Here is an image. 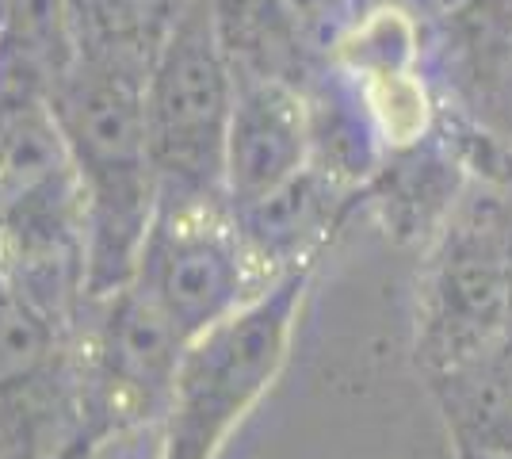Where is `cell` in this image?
Returning <instances> with one entry per match:
<instances>
[{
    "mask_svg": "<svg viewBox=\"0 0 512 459\" xmlns=\"http://www.w3.org/2000/svg\"><path fill=\"white\" fill-rule=\"evenodd\" d=\"M50 108L85 196L88 299H104L130 280L157 207L146 73L77 54L50 92Z\"/></svg>",
    "mask_w": 512,
    "mask_h": 459,
    "instance_id": "cell-1",
    "label": "cell"
},
{
    "mask_svg": "<svg viewBox=\"0 0 512 459\" xmlns=\"http://www.w3.org/2000/svg\"><path fill=\"white\" fill-rule=\"evenodd\" d=\"M0 284L58 326L88 310L85 196L46 96L0 92Z\"/></svg>",
    "mask_w": 512,
    "mask_h": 459,
    "instance_id": "cell-2",
    "label": "cell"
},
{
    "mask_svg": "<svg viewBox=\"0 0 512 459\" xmlns=\"http://www.w3.org/2000/svg\"><path fill=\"white\" fill-rule=\"evenodd\" d=\"M314 272H283L256 299L184 341L161 421V459H218L283 372Z\"/></svg>",
    "mask_w": 512,
    "mask_h": 459,
    "instance_id": "cell-3",
    "label": "cell"
},
{
    "mask_svg": "<svg viewBox=\"0 0 512 459\" xmlns=\"http://www.w3.org/2000/svg\"><path fill=\"white\" fill-rule=\"evenodd\" d=\"M512 329V184L470 180L444 230L421 249L417 333L421 375L451 372Z\"/></svg>",
    "mask_w": 512,
    "mask_h": 459,
    "instance_id": "cell-4",
    "label": "cell"
},
{
    "mask_svg": "<svg viewBox=\"0 0 512 459\" xmlns=\"http://www.w3.org/2000/svg\"><path fill=\"white\" fill-rule=\"evenodd\" d=\"M276 280L256 261L226 196L157 192L127 284L142 291L184 341H192Z\"/></svg>",
    "mask_w": 512,
    "mask_h": 459,
    "instance_id": "cell-5",
    "label": "cell"
},
{
    "mask_svg": "<svg viewBox=\"0 0 512 459\" xmlns=\"http://www.w3.org/2000/svg\"><path fill=\"white\" fill-rule=\"evenodd\" d=\"M237 77L214 27L211 0H195L146 73V134L157 192L226 196V131Z\"/></svg>",
    "mask_w": 512,
    "mask_h": 459,
    "instance_id": "cell-6",
    "label": "cell"
},
{
    "mask_svg": "<svg viewBox=\"0 0 512 459\" xmlns=\"http://www.w3.org/2000/svg\"><path fill=\"white\" fill-rule=\"evenodd\" d=\"M421 23L444 100L486 123L512 92V0H394Z\"/></svg>",
    "mask_w": 512,
    "mask_h": 459,
    "instance_id": "cell-7",
    "label": "cell"
},
{
    "mask_svg": "<svg viewBox=\"0 0 512 459\" xmlns=\"http://www.w3.org/2000/svg\"><path fill=\"white\" fill-rule=\"evenodd\" d=\"M310 165L306 88L241 77L226 131V199L249 207Z\"/></svg>",
    "mask_w": 512,
    "mask_h": 459,
    "instance_id": "cell-8",
    "label": "cell"
},
{
    "mask_svg": "<svg viewBox=\"0 0 512 459\" xmlns=\"http://www.w3.org/2000/svg\"><path fill=\"white\" fill-rule=\"evenodd\" d=\"M474 180L448 119L421 146L390 153L360 188V215L375 222L390 241L425 249L444 230L451 211Z\"/></svg>",
    "mask_w": 512,
    "mask_h": 459,
    "instance_id": "cell-9",
    "label": "cell"
},
{
    "mask_svg": "<svg viewBox=\"0 0 512 459\" xmlns=\"http://www.w3.org/2000/svg\"><path fill=\"white\" fill-rule=\"evenodd\" d=\"M234 211L256 261L272 276H283L299 268H318L348 219L360 215V192L321 173L318 165H306L276 192Z\"/></svg>",
    "mask_w": 512,
    "mask_h": 459,
    "instance_id": "cell-10",
    "label": "cell"
},
{
    "mask_svg": "<svg viewBox=\"0 0 512 459\" xmlns=\"http://www.w3.org/2000/svg\"><path fill=\"white\" fill-rule=\"evenodd\" d=\"M455 448L512 452V329L490 349L428 379Z\"/></svg>",
    "mask_w": 512,
    "mask_h": 459,
    "instance_id": "cell-11",
    "label": "cell"
},
{
    "mask_svg": "<svg viewBox=\"0 0 512 459\" xmlns=\"http://www.w3.org/2000/svg\"><path fill=\"white\" fill-rule=\"evenodd\" d=\"M195 0H65L77 50L150 73L157 50Z\"/></svg>",
    "mask_w": 512,
    "mask_h": 459,
    "instance_id": "cell-12",
    "label": "cell"
},
{
    "mask_svg": "<svg viewBox=\"0 0 512 459\" xmlns=\"http://www.w3.org/2000/svg\"><path fill=\"white\" fill-rule=\"evenodd\" d=\"M276 8L306 50V58L325 69L333 62V50L344 39V31L356 20L360 0H276Z\"/></svg>",
    "mask_w": 512,
    "mask_h": 459,
    "instance_id": "cell-13",
    "label": "cell"
},
{
    "mask_svg": "<svg viewBox=\"0 0 512 459\" xmlns=\"http://www.w3.org/2000/svg\"><path fill=\"white\" fill-rule=\"evenodd\" d=\"M455 459H512V452H493V448H455Z\"/></svg>",
    "mask_w": 512,
    "mask_h": 459,
    "instance_id": "cell-14",
    "label": "cell"
},
{
    "mask_svg": "<svg viewBox=\"0 0 512 459\" xmlns=\"http://www.w3.org/2000/svg\"><path fill=\"white\" fill-rule=\"evenodd\" d=\"M8 4H12V0H0V16H4V8H8Z\"/></svg>",
    "mask_w": 512,
    "mask_h": 459,
    "instance_id": "cell-15",
    "label": "cell"
}]
</instances>
